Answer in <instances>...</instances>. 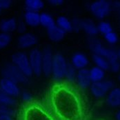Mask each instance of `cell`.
Returning <instances> with one entry per match:
<instances>
[{
    "instance_id": "cell-29",
    "label": "cell",
    "mask_w": 120,
    "mask_h": 120,
    "mask_svg": "<svg viewBox=\"0 0 120 120\" xmlns=\"http://www.w3.org/2000/svg\"><path fill=\"white\" fill-rule=\"evenodd\" d=\"M104 39H105V40L108 42V44H112H112H115L116 43H117L118 39H119L117 33L113 32V31H112V32L109 33L108 34L105 35H104Z\"/></svg>"
},
{
    "instance_id": "cell-35",
    "label": "cell",
    "mask_w": 120,
    "mask_h": 120,
    "mask_svg": "<svg viewBox=\"0 0 120 120\" xmlns=\"http://www.w3.org/2000/svg\"><path fill=\"white\" fill-rule=\"evenodd\" d=\"M48 2L52 6H60L63 4L64 1L63 0H50Z\"/></svg>"
},
{
    "instance_id": "cell-25",
    "label": "cell",
    "mask_w": 120,
    "mask_h": 120,
    "mask_svg": "<svg viewBox=\"0 0 120 120\" xmlns=\"http://www.w3.org/2000/svg\"><path fill=\"white\" fill-rule=\"evenodd\" d=\"M0 104L13 107L16 104V99L7 95L0 88Z\"/></svg>"
},
{
    "instance_id": "cell-26",
    "label": "cell",
    "mask_w": 120,
    "mask_h": 120,
    "mask_svg": "<svg viewBox=\"0 0 120 120\" xmlns=\"http://www.w3.org/2000/svg\"><path fill=\"white\" fill-rule=\"evenodd\" d=\"M77 69L72 66V64H68L67 69H66V72L65 75V78L70 82H73L76 80L77 78Z\"/></svg>"
},
{
    "instance_id": "cell-1",
    "label": "cell",
    "mask_w": 120,
    "mask_h": 120,
    "mask_svg": "<svg viewBox=\"0 0 120 120\" xmlns=\"http://www.w3.org/2000/svg\"><path fill=\"white\" fill-rule=\"evenodd\" d=\"M55 102L57 110L66 117H71L72 115H76L77 110V101L70 93L66 91L58 93Z\"/></svg>"
},
{
    "instance_id": "cell-7",
    "label": "cell",
    "mask_w": 120,
    "mask_h": 120,
    "mask_svg": "<svg viewBox=\"0 0 120 120\" xmlns=\"http://www.w3.org/2000/svg\"><path fill=\"white\" fill-rule=\"evenodd\" d=\"M114 88V83L110 80H103L99 82L92 83L90 89L92 95L96 98H102Z\"/></svg>"
},
{
    "instance_id": "cell-12",
    "label": "cell",
    "mask_w": 120,
    "mask_h": 120,
    "mask_svg": "<svg viewBox=\"0 0 120 120\" xmlns=\"http://www.w3.org/2000/svg\"><path fill=\"white\" fill-rule=\"evenodd\" d=\"M0 88L4 90L7 95L16 98L21 95V90L18 84L15 83L12 80L2 77L0 79Z\"/></svg>"
},
{
    "instance_id": "cell-15",
    "label": "cell",
    "mask_w": 120,
    "mask_h": 120,
    "mask_svg": "<svg viewBox=\"0 0 120 120\" xmlns=\"http://www.w3.org/2000/svg\"><path fill=\"white\" fill-rule=\"evenodd\" d=\"M88 63L89 61L87 56L82 52H76L72 55L71 64L77 71L86 68Z\"/></svg>"
},
{
    "instance_id": "cell-21",
    "label": "cell",
    "mask_w": 120,
    "mask_h": 120,
    "mask_svg": "<svg viewBox=\"0 0 120 120\" xmlns=\"http://www.w3.org/2000/svg\"><path fill=\"white\" fill-rule=\"evenodd\" d=\"M89 72L92 83L103 81L105 77V71L97 66H94L90 69Z\"/></svg>"
},
{
    "instance_id": "cell-4",
    "label": "cell",
    "mask_w": 120,
    "mask_h": 120,
    "mask_svg": "<svg viewBox=\"0 0 120 120\" xmlns=\"http://www.w3.org/2000/svg\"><path fill=\"white\" fill-rule=\"evenodd\" d=\"M11 62L14 64L27 77L33 75L28 55L22 51H18L13 53L11 56Z\"/></svg>"
},
{
    "instance_id": "cell-17",
    "label": "cell",
    "mask_w": 120,
    "mask_h": 120,
    "mask_svg": "<svg viewBox=\"0 0 120 120\" xmlns=\"http://www.w3.org/2000/svg\"><path fill=\"white\" fill-rule=\"evenodd\" d=\"M106 101L111 107H120V88H113L107 95Z\"/></svg>"
},
{
    "instance_id": "cell-36",
    "label": "cell",
    "mask_w": 120,
    "mask_h": 120,
    "mask_svg": "<svg viewBox=\"0 0 120 120\" xmlns=\"http://www.w3.org/2000/svg\"><path fill=\"white\" fill-rule=\"evenodd\" d=\"M0 120H12V117L8 115H0Z\"/></svg>"
},
{
    "instance_id": "cell-2",
    "label": "cell",
    "mask_w": 120,
    "mask_h": 120,
    "mask_svg": "<svg viewBox=\"0 0 120 120\" xmlns=\"http://www.w3.org/2000/svg\"><path fill=\"white\" fill-rule=\"evenodd\" d=\"M88 46L93 55L101 56L108 60L109 62L119 60L117 51L112 48L104 46L101 41L95 37H90L88 38Z\"/></svg>"
},
{
    "instance_id": "cell-20",
    "label": "cell",
    "mask_w": 120,
    "mask_h": 120,
    "mask_svg": "<svg viewBox=\"0 0 120 120\" xmlns=\"http://www.w3.org/2000/svg\"><path fill=\"white\" fill-rule=\"evenodd\" d=\"M44 6L41 0H26L25 1V8L26 11L39 12Z\"/></svg>"
},
{
    "instance_id": "cell-22",
    "label": "cell",
    "mask_w": 120,
    "mask_h": 120,
    "mask_svg": "<svg viewBox=\"0 0 120 120\" xmlns=\"http://www.w3.org/2000/svg\"><path fill=\"white\" fill-rule=\"evenodd\" d=\"M56 25L66 33L71 32L73 30L72 22H71L67 17L64 16H60L57 19Z\"/></svg>"
},
{
    "instance_id": "cell-34",
    "label": "cell",
    "mask_w": 120,
    "mask_h": 120,
    "mask_svg": "<svg viewBox=\"0 0 120 120\" xmlns=\"http://www.w3.org/2000/svg\"><path fill=\"white\" fill-rule=\"evenodd\" d=\"M12 1L11 0H0V8L1 10H6L11 6Z\"/></svg>"
},
{
    "instance_id": "cell-33",
    "label": "cell",
    "mask_w": 120,
    "mask_h": 120,
    "mask_svg": "<svg viewBox=\"0 0 120 120\" xmlns=\"http://www.w3.org/2000/svg\"><path fill=\"white\" fill-rule=\"evenodd\" d=\"M26 30V24L24 22H19L17 23V31L20 34H24Z\"/></svg>"
},
{
    "instance_id": "cell-11",
    "label": "cell",
    "mask_w": 120,
    "mask_h": 120,
    "mask_svg": "<svg viewBox=\"0 0 120 120\" xmlns=\"http://www.w3.org/2000/svg\"><path fill=\"white\" fill-rule=\"evenodd\" d=\"M54 55L50 46H46L42 50V73L49 77L52 75V67Z\"/></svg>"
},
{
    "instance_id": "cell-16",
    "label": "cell",
    "mask_w": 120,
    "mask_h": 120,
    "mask_svg": "<svg viewBox=\"0 0 120 120\" xmlns=\"http://www.w3.org/2000/svg\"><path fill=\"white\" fill-rule=\"evenodd\" d=\"M17 22L15 18H8L0 22V31L1 33L10 34L17 30Z\"/></svg>"
},
{
    "instance_id": "cell-6",
    "label": "cell",
    "mask_w": 120,
    "mask_h": 120,
    "mask_svg": "<svg viewBox=\"0 0 120 120\" xmlns=\"http://www.w3.org/2000/svg\"><path fill=\"white\" fill-rule=\"evenodd\" d=\"M112 10V4L106 0H98L93 2L90 6L92 14L99 19L106 17Z\"/></svg>"
},
{
    "instance_id": "cell-14",
    "label": "cell",
    "mask_w": 120,
    "mask_h": 120,
    "mask_svg": "<svg viewBox=\"0 0 120 120\" xmlns=\"http://www.w3.org/2000/svg\"><path fill=\"white\" fill-rule=\"evenodd\" d=\"M76 81L78 86L82 89L90 88L92 84V81L90 79L89 70L87 68H84L77 71Z\"/></svg>"
},
{
    "instance_id": "cell-40",
    "label": "cell",
    "mask_w": 120,
    "mask_h": 120,
    "mask_svg": "<svg viewBox=\"0 0 120 120\" xmlns=\"http://www.w3.org/2000/svg\"><path fill=\"white\" fill-rule=\"evenodd\" d=\"M119 79H120V76H119Z\"/></svg>"
},
{
    "instance_id": "cell-13",
    "label": "cell",
    "mask_w": 120,
    "mask_h": 120,
    "mask_svg": "<svg viewBox=\"0 0 120 120\" xmlns=\"http://www.w3.org/2000/svg\"><path fill=\"white\" fill-rule=\"evenodd\" d=\"M37 37L31 33H25L17 39V45L22 49H27L35 46L37 44Z\"/></svg>"
},
{
    "instance_id": "cell-9",
    "label": "cell",
    "mask_w": 120,
    "mask_h": 120,
    "mask_svg": "<svg viewBox=\"0 0 120 120\" xmlns=\"http://www.w3.org/2000/svg\"><path fill=\"white\" fill-rule=\"evenodd\" d=\"M33 74L39 76L42 74V51L39 48H33L28 55Z\"/></svg>"
},
{
    "instance_id": "cell-32",
    "label": "cell",
    "mask_w": 120,
    "mask_h": 120,
    "mask_svg": "<svg viewBox=\"0 0 120 120\" xmlns=\"http://www.w3.org/2000/svg\"><path fill=\"white\" fill-rule=\"evenodd\" d=\"M21 98L24 101V102H27V103H29V102H31L33 101V95L30 93L28 92V91H23L21 93Z\"/></svg>"
},
{
    "instance_id": "cell-23",
    "label": "cell",
    "mask_w": 120,
    "mask_h": 120,
    "mask_svg": "<svg viewBox=\"0 0 120 120\" xmlns=\"http://www.w3.org/2000/svg\"><path fill=\"white\" fill-rule=\"evenodd\" d=\"M40 25L49 29L55 26V22L53 17L46 12H42L40 14Z\"/></svg>"
},
{
    "instance_id": "cell-18",
    "label": "cell",
    "mask_w": 120,
    "mask_h": 120,
    "mask_svg": "<svg viewBox=\"0 0 120 120\" xmlns=\"http://www.w3.org/2000/svg\"><path fill=\"white\" fill-rule=\"evenodd\" d=\"M47 34L48 38L54 42H58L61 41L66 35V32L61 29L57 25L47 29Z\"/></svg>"
},
{
    "instance_id": "cell-19",
    "label": "cell",
    "mask_w": 120,
    "mask_h": 120,
    "mask_svg": "<svg viewBox=\"0 0 120 120\" xmlns=\"http://www.w3.org/2000/svg\"><path fill=\"white\" fill-rule=\"evenodd\" d=\"M24 22L31 27H37L40 25V14L37 12L26 11L24 15Z\"/></svg>"
},
{
    "instance_id": "cell-24",
    "label": "cell",
    "mask_w": 120,
    "mask_h": 120,
    "mask_svg": "<svg viewBox=\"0 0 120 120\" xmlns=\"http://www.w3.org/2000/svg\"><path fill=\"white\" fill-rule=\"evenodd\" d=\"M93 60L97 67H99L105 71L110 70V63L108 60H106V58L97 55H93Z\"/></svg>"
},
{
    "instance_id": "cell-37",
    "label": "cell",
    "mask_w": 120,
    "mask_h": 120,
    "mask_svg": "<svg viewBox=\"0 0 120 120\" xmlns=\"http://www.w3.org/2000/svg\"><path fill=\"white\" fill-rule=\"evenodd\" d=\"M115 118H116V120H120V110L119 111H117V112L116 113Z\"/></svg>"
},
{
    "instance_id": "cell-28",
    "label": "cell",
    "mask_w": 120,
    "mask_h": 120,
    "mask_svg": "<svg viewBox=\"0 0 120 120\" xmlns=\"http://www.w3.org/2000/svg\"><path fill=\"white\" fill-rule=\"evenodd\" d=\"M12 38L10 34L0 32V50L6 48L11 42Z\"/></svg>"
},
{
    "instance_id": "cell-38",
    "label": "cell",
    "mask_w": 120,
    "mask_h": 120,
    "mask_svg": "<svg viewBox=\"0 0 120 120\" xmlns=\"http://www.w3.org/2000/svg\"><path fill=\"white\" fill-rule=\"evenodd\" d=\"M117 54H118V59L120 61V49L117 51Z\"/></svg>"
},
{
    "instance_id": "cell-5",
    "label": "cell",
    "mask_w": 120,
    "mask_h": 120,
    "mask_svg": "<svg viewBox=\"0 0 120 120\" xmlns=\"http://www.w3.org/2000/svg\"><path fill=\"white\" fill-rule=\"evenodd\" d=\"M68 64L65 57L60 53L54 55L52 67V75L56 80H60L65 77Z\"/></svg>"
},
{
    "instance_id": "cell-27",
    "label": "cell",
    "mask_w": 120,
    "mask_h": 120,
    "mask_svg": "<svg viewBox=\"0 0 120 120\" xmlns=\"http://www.w3.org/2000/svg\"><path fill=\"white\" fill-rule=\"evenodd\" d=\"M97 28H98L99 33L103 34L104 35L112 31V26L109 22H101L97 25Z\"/></svg>"
},
{
    "instance_id": "cell-10",
    "label": "cell",
    "mask_w": 120,
    "mask_h": 120,
    "mask_svg": "<svg viewBox=\"0 0 120 120\" xmlns=\"http://www.w3.org/2000/svg\"><path fill=\"white\" fill-rule=\"evenodd\" d=\"M22 120H52L48 114L38 106H32L24 111Z\"/></svg>"
},
{
    "instance_id": "cell-31",
    "label": "cell",
    "mask_w": 120,
    "mask_h": 120,
    "mask_svg": "<svg viewBox=\"0 0 120 120\" xmlns=\"http://www.w3.org/2000/svg\"><path fill=\"white\" fill-rule=\"evenodd\" d=\"M110 70L113 72H117L120 70V61L119 60L110 61Z\"/></svg>"
},
{
    "instance_id": "cell-30",
    "label": "cell",
    "mask_w": 120,
    "mask_h": 120,
    "mask_svg": "<svg viewBox=\"0 0 120 120\" xmlns=\"http://www.w3.org/2000/svg\"><path fill=\"white\" fill-rule=\"evenodd\" d=\"M8 115L12 117L15 115V110L12 107L0 104V115Z\"/></svg>"
},
{
    "instance_id": "cell-39",
    "label": "cell",
    "mask_w": 120,
    "mask_h": 120,
    "mask_svg": "<svg viewBox=\"0 0 120 120\" xmlns=\"http://www.w3.org/2000/svg\"><path fill=\"white\" fill-rule=\"evenodd\" d=\"M1 11H2V10H1V8H0V13H1Z\"/></svg>"
},
{
    "instance_id": "cell-8",
    "label": "cell",
    "mask_w": 120,
    "mask_h": 120,
    "mask_svg": "<svg viewBox=\"0 0 120 120\" xmlns=\"http://www.w3.org/2000/svg\"><path fill=\"white\" fill-rule=\"evenodd\" d=\"M73 30L82 29L90 37H95L99 33L97 26L89 19H75L72 22Z\"/></svg>"
},
{
    "instance_id": "cell-3",
    "label": "cell",
    "mask_w": 120,
    "mask_h": 120,
    "mask_svg": "<svg viewBox=\"0 0 120 120\" xmlns=\"http://www.w3.org/2000/svg\"><path fill=\"white\" fill-rule=\"evenodd\" d=\"M1 73L2 77L12 80L18 84H26L28 82V77H27L12 62L5 64L1 68Z\"/></svg>"
}]
</instances>
